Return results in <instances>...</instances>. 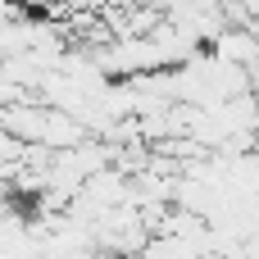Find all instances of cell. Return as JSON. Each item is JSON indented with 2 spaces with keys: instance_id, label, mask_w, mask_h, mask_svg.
<instances>
[{
  "instance_id": "1",
  "label": "cell",
  "mask_w": 259,
  "mask_h": 259,
  "mask_svg": "<svg viewBox=\"0 0 259 259\" xmlns=\"http://www.w3.org/2000/svg\"><path fill=\"white\" fill-rule=\"evenodd\" d=\"M250 96H255V105H259V68H250Z\"/></svg>"
},
{
  "instance_id": "2",
  "label": "cell",
  "mask_w": 259,
  "mask_h": 259,
  "mask_svg": "<svg viewBox=\"0 0 259 259\" xmlns=\"http://www.w3.org/2000/svg\"><path fill=\"white\" fill-rule=\"evenodd\" d=\"M250 27H255V36H259V23H250Z\"/></svg>"
}]
</instances>
